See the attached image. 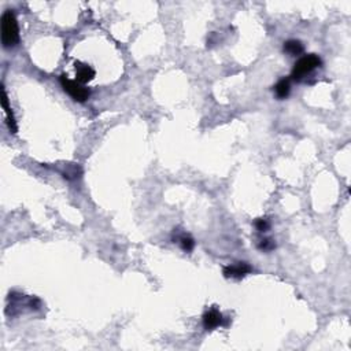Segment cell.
I'll use <instances>...</instances> for the list:
<instances>
[{
	"mask_svg": "<svg viewBox=\"0 0 351 351\" xmlns=\"http://www.w3.org/2000/svg\"><path fill=\"white\" fill-rule=\"evenodd\" d=\"M2 43L6 48L14 47L19 43V28L15 14L7 10L2 15Z\"/></svg>",
	"mask_w": 351,
	"mask_h": 351,
	"instance_id": "6da1fadb",
	"label": "cell"
},
{
	"mask_svg": "<svg viewBox=\"0 0 351 351\" xmlns=\"http://www.w3.org/2000/svg\"><path fill=\"white\" fill-rule=\"evenodd\" d=\"M322 65V61L318 55L316 53H309L305 55L299 59L298 62L295 63V66L292 69V80L295 81H302L306 76H309L311 71H314L317 67H320Z\"/></svg>",
	"mask_w": 351,
	"mask_h": 351,
	"instance_id": "7a4b0ae2",
	"label": "cell"
},
{
	"mask_svg": "<svg viewBox=\"0 0 351 351\" xmlns=\"http://www.w3.org/2000/svg\"><path fill=\"white\" fill-rule=\"evenodd\" d=\"M61 84H62L65 92L70 95L71 98L74 99L76 102L84 103L87 99L89 98L91 95V91L88 88H85L84 85L80 84L78 81H73L70 80L69 77L62 74L61 76Z\"/></svg>",
	"mask_w": 351,
	"mask_h": 351,
	"instance_id": "3957f363",
	"label": "cell"
},
{
	"mask_svg": "<svg viewBox=\"0 0 351 351\" xmlns=\"http://www.w3.org/2000/svg\"><path fill=\"white\" fill-rule=\"evenodd\" d=\"M221 325H225V321H224V317L221 314V311L213 307L210 309L203 314V327L207 331H213L217 327H221Z\"/></svg>",
	"mask_w": 351,
	"mask_h": 351,
	"instance_id": "277c9868",
	"label": "cell"
},
{
	"mask_svg": "<svg viewBox=\"0 0 351 351\" xmlns=\"http://www.w3.org/2000/svg\"><path fill=\"white\" fill-rule=\"evenodd\" d=\"M253 272V267L246 262H237L235 265H228L224 267V276L227 279H241Z\"/></svg>",
	"mask_w": 351,
	"mask_h": 351,
	"instance_id": "5b68a950",
	"label": "cell"
},
{
	"mask_svg": "<svg viewBox=\"0 0 351 351\" xmlns=\"http://www.w3.org/2000/svg\"><path fill=\"white\" fill-rule=\"evenodd\" d=\"M76 66V77L80 84H88L89 81H92L96 76V73L92 67L87 65V63L83 62H76L74 63Z\"/></svg>",
	"mask_w": 351,
	"mask_h": 351,
	"instance_id": "8992f818",
	"label": "cell"
},
{
	"mask_svg": "<svg viewBox=\"0 0 351 351\" xmlns=\"http://www.w3.org/2000/svg\"><path fill=\"white\" fill-rule=\"evenodd\" d=\"M2 106L5 109L6 116H7V124H9L11 133H17V122H15L11 107L9 104V98H7V94H6V89L3 87H2Z\"/></svg>",
	"mask_w": 351,
	"mask_h": 351,
	"instance_id": "52a82bcc",
	"label": "cell"
},
{
	"mask_svg": "<svg viewBox=\"0 0 351 351\" xmlns=\"http://www.w3.org/2000/svg\"><path fill=\"white\" fill-rule=\"evenodd\" d=\"M283 49H284L285 53H288V55H291V57H296V55H301L305 48H303L302 41L291 39V40L285 41Z\"/></svg>",
	"mask_w": 351,
	"mask_h": 351,
	"instance_id": "ba28073f",
	"label": "cell"
},
{
	"mask_svg": "<svg viewBox=\"0 0 351 351\" xmlns=\"http://www.w3.org/2000/svg\"><path fill=\"white\" fill-rule=\"evenodd\" d=\"M291 91V83L289 78H281L277 84L275 85V94L279 99H285L289 95Z\"/></svg>",
	"mask_w": 351,
	"mask_h": 351,
	"instance_id": "9c48e42d",
	"label": "cell"
},
{
	"mask_svg": "<svg viewBox=\"0 0 351 351\" xmlns=\"http://www.w3.org/2000/svg\"><path fill=\"white\" fill-rule=\"evenodd\" d=\"M178 240H180V246H181V249L184 250V251H187V253L192 251L194 247H195V240L192 239L190 235H182Z\"/></svg>",
	"mask_w": 351,
	"mask_h": 351,
	"instance_id": "30bf717a",
	"label": "cell"
},
{
	"mask_svg": "<svg viewBox=\"0 0 351 351\" xmlns=\"http://www.w3.org/2000/svg\"><path fill=\"white\" fill-rule=\"evenodd\" d=\"M258 249L262 251H272L276 249V243L272 239H262L258 243Z\"/></svg>",
	"mask_w": 351,
	"mask_h": 351,
	"instance_id": "8fae6325",
	"label": "cell"
},
{
	"mask_svg": "<svg viewBox=\"0 0 351 351\" xmlns=\"http://www.w3.org/2000/svg\"><path fill=\"white\" fill-rule=\"evenodd\" d=\"M255 228H257L258 232L263 233V232H266L271 228V224H269L266 218H258L257 221H255Z\"/></svg>",
	"mask_w": 351,
	"mask_h": 351,
	"instance_id": "7c38bea8",
	"label": "cell"
}]
</instances>
